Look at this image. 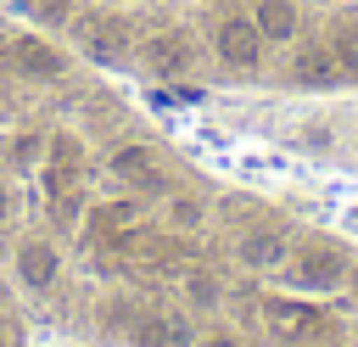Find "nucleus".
Returning a JSON list of instances; mask_svg holds the SVG:
<instances>
[{
  "label": "nucleus",
  "mask_w": 358,
  "mask_h": 347,
  "mask_svg": "<svg viewBox=\"0 0 358 347\" xmlns=\"http://www.w3.org/2000/svg\"><path fill=\"white\" fill-rule=\"evenodd\" d=\"M201 347H241V341H235V336H229V330H213V336H207V341H201Z\"/></svg>",
  "instance_id": "dca6fc26"
},
{
  "label": "nucleus",
  "mask_w": 358,
  "mask_h": 347,
  "mask_svg": "<svg viewBox=\"0 0 358 347\" xmlns=\"http://www.w3.org/2000/svg\"><path fill=\"white\" fill-rule=\"evenodd\" d=\"M185 291H190V302H196V308H213V302H218V280H213V274H201V269L185 280Z\"/></svg>",
  "instance_id": "2eb2a0df"
},
{
  "label": "nucleus",
  "mask_w": 358,
  "mask_h": 347,
  "mask_svg": "<svg viewBox=\"0 0 358 347\" xmlns=\"http://www.w3.org/2000/svg\"><path fill=\"white\" fill-rule=\"evenodd\" d=\"M11 67L22 73V78H62V50L56 45H45L39 34H17L11 39Z\"/></svg>",
  "instance_id": "39448f33"
},
{
  "label": "nucleus",
  "mask_w": 358,
  "mask_h": 347,
  "mask_svg": "<svg viewBox=\"0 0 358 347\" xmlns=\"http://www.w3.org/2000/svg\"><path fill=\"white\" fill-rule=\"evenodd\" d=\"M112 174L129 179L140 196H162V190H168V174H162V162H157L151 146H117V151H112Z\"/></svg>",
  "instance_id": "7ed1b4c3"
},
{
  "label": "nucleus",
  "mask_w": 358,
  "mask_h": 347,
  "mask_svg": "<svg viewBox=\"0 0 358 347\" xmlns=\"http://www.w3.org/2000/svg\"><path fill=\"white\" fill-rule=\"evenodd\" d=\"M140 56H145V67L162 73V78L190 73V39H185V34H151V39H140Z\"/></svg>",
  "instance_id": "423d86ee"
},
{
  "label": "nucleus",
  "mask_w": 358,
  "mask_h": 347,
  "mask_svg": "<svg viewBox=\"0 0 358 347\" xmlns=\"http://www.w3.org/2000/svg\"><path fill=\"white\" fill-rule=\"evenodd\" d=\"M201 218H207V213H201L196 196H168V224H173V229H196Z\"/></svg>",
  "instance_id": "4468645a"
},
{
  "label": "nucleus",
  "mask_w": 358,
  "mask_h": 347,
  "mask_svg": "<svg viewBox=\"0 0 358 347\" xmlns=\"http://www.w3.org/2000/svg\"><path fill=\"white\" fill-rule=\"evenodd\" d=\"M6 213H11V196H6V185H0V224H6Z\"/></svg>",
  "instance_id": "f3484780"
},
{
  "label": "nucleus",
  "mask_w": 358,
  "mask_h": 347,
  "mask_svg": "<svg viewBox=\"0 0 358 347\" xmlns=\"http://www.w3.org/2000/svg\"><path fill=\"white\" fill-rule=\"evenodd\" d=\"M252 22H257L263 45H291L296 28H302V11H296V0H257L252 6Z\"/></svg>",
  "instance_id": "6e6552de"
},
{
  "label": "nucleus",
  "mask_w": 358,
  "mask_h": 347,
  "mask_svg": "<svg viewBox=\"0 0 358 347\" xmlns=\"http://www.w3.org/2000/svg\"><path fill=\"white\" fill-rule=\"evenodd\" d=\"M50 162L56 168H84V146H78V134H50Z\"/></svg>",
  "instance_id": "ddd939ff"
},
{
  "label": "nucleus",
  "mask_w": 358,
  "mask_h": 347,
  "mask_svg": "<svg viewBox=\"0 0 358 347\" xmlns=\"http://www.w3.org/2000/svg\"><path fill=\"white\" fill-rule=\"evenodd\" d=\"M112 313L123 319V336L134 347H190V325L185 319H168V313H151V308H134V313L112 308Z\"/></svg>",
  "instance_id": "f03ea898"
},
{
  "label": "nucleus",
  "mask_w": 358,
  "mask_h": 347,
  "mask_svg": "<svg viewBox=\"0 0 358 347\" xmlns=\"http://www.w3.org/2000/svg\"><path fill=\"white\" fill-rule=\"evenodd\" d=\"M280 257H285V235H280V229H252V235H241V263L274 269Z\"/></svg>",
  "instance_id": "f8f14e48"
},
{
  "label": "nucleus",
  "mask_w": 358,
  "mask_h": 347,
  "mask_svg": "<svg viewBox=\"0 0 358 347\" xmlns=\"http://www.w3.org/2000/svg\"><path fill=\"white\" fill-rule=\"evenodd\" d=\"M134 229H140V201H106V207H95V218H90V235L95 241H134Z\"/></svg>",
  "instance_id": "1a4fd4ad"
},
{
  "label": "nucleus",
  "mask_w": 358,
  "mask_h": 347,
  "mask_svg": "<svg viewBox=\"0 0 358 347\" xmlns=\"http://www.w3.org/2000/svg\"><path fill=\"white\" fill-rule=\"evenodd\" d=\"M213 50H218V62H224V67L252 73V67L263 62V34H257V22H252V17L229 11V17H218V28H213Z\"/></svg>",
  "instance_id": "f257e3e1"
},
{
  "label": "nucleus",
  "mask_w": 358,
  "mask_h": 347,
  "mask_svg": "<svg viewBox=\"0 0 358 347\" xmlns=\"http://www.w3.org/2000/svg\"><path fill=\"white\" fill-rule=\"evenodd\" d=\"M263 325L280 330V336H302V330H313V308H308V302L268 297V302H263Z\"/></svg>",
  "instance_id": "9b49d317"
},
{
  "label": "nucleus",
  "mask_w": 358,
  "mask_h": 347,
  "mask_svg": "<svg viewBox=\"0 0 358 347\" xmlns=\"http://www.w3.org/2000/svg\"><path fill=\"white\" fill-rule=\"evenodd\" d=\"M56 263H62V257H56L50 241H22V246H17V269H22V280H28L34 291H45V285L56 280Z\"/></svg>",
  "instance_id": "9d476101"
},
{
  "label": "nucleus",
  "mask_w": 358,
  "mask_h": 347,
  "mask_svg": "<svg viewBox=\"0 0 358 347\" xmlns=\"http://www.w3.org/2000/svg\"><path fill=\"white\" fill-rule=\"evenodd\" d=\"M11 336H17V330H11V325H0V347H11Z\"/></svg>",
  "instance_id": "a211bd4d"
},
{
  "label": "nucleus",
  "mask_w": 358,
  "mask_h": 347,
  "mask_svg": "<svg viewBox=\"0 0 358 347\" xmlns=\"http://www.w3.org/2000/svg\"><path fill=\"white\" fill-rule=\"evenodd\" d=\"M296 280H302V285H313V291H336V285L347 280V252H341V246H330V241L302 246V257H296Z\"/></svg>",
  "instance_id": "20e7f679"
},
{
  "label": "nucleus",
  "mask_w": 358,
  "mask_h": 347,
  "mask_svg": "<svg viewBox=\"0 0 358 347\" xmlns=\"http://www.w3.org/2000/svg\"><path fill=\"white\" fill-rule=\"evenodd\" d=\"M291 73H296V84H308V90H330V84H341V62H336V50H330L324 39L302 45L296 62H291Z\"/></svg>",
  "instance_id": "0eeeda50"
}]
</instances>
